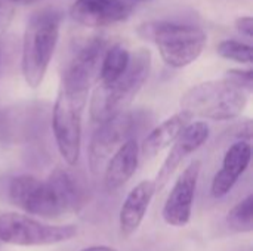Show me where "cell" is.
Listing matches in <instances>:
<instances>
[{"label": "cell", "mask_w": 253, "mask_h": 251, "mask_svg": "<svg viewBox=\"0 0 253 251\" xmlns=\"http://www.w3.org/2000/svg\"><path fill=\"white\" fill-rule=\"evenodd\" d=\"M0 59H1V50H0Z\"/></svg>", "instance_id": "obj_26"}, {"label": "cell", "mask_w": 253, "mask_h": 251, "mask_svg": "<svg viewBox=\"0 0 253 251\" xmlns=\"http://www.w3.org/2000/svg\"><path fill=\"white\" fill-rule=\"evenodd\" d=\"M77 235L74 225H49L27 215H0V243L21 247L55 246Z\"/></svg>", "instance_id": "obj_5"}, {"label": "cell", "mask_w": 253, "mask_h": 251, "mask_svg": "<svg viewBox=\"0 0 253 251\" xmlns=\"http://www.w3.org/2000/svg\"><path fill=\"white\" fill-rule=\"evenodd\" d=\"M228 226L240 234L253 231V195H248L236 204L227 215Z\"/></svg>", "instance_id": "obj_19"}, {"label": "cell", "mask_w": 253, "mask_h": 251, "mask_svg": "<svg viewBox=\"0 0 253 251\" xmlns=\"http://www.w3.org/2000/svg\"><path fill=\"white\" fill-rule=\"evenodd\" d=\"M107 47V41L102 37L89 40L67 65L62 74L61 90L87 98L92 84L98 81L101 61Z\"/></svg>", "instance_id": "obj_9"}, {"label": "cell", "mask_w": 253, "mask_h": 251, "mask_svg": "<svg viewBox=\"0 0 253 251\" xmlns=\"http://www.w3.org/2000/svg\"><path fill=\"white\" fill-rule=\"evenodd\" d=\"M154 194V180H142L127 194L119 215V225L123 237L127 238L138 231L148 212Z\"/></svg>", "instance_id": "obj_15"}, {"label": "cell", "mask_w": 253, "mask_h": 251, "mask_svg": "<svg viewBox=\"0 0 253 251\" xmlns=\"http://www.w3.org/2000/svg\"><path fill=\"white\" fill-rule=\"evenodd\" d=\"M151 71V53L148 49H138L130 55L126 71L111 84H98L90 98V118L101 124L113 115L126 111L148 80Z\"/></svg>", "instance_id": "obj_2"}, {"label": "cell", "mask_w": 253, "mask_h": 251, "mask_svg": "<svg viewBox=\"0 0 253 251\" xmlns=\"http://www.w3.org/2000/svg\"><path fill=\"white\" fill-rule=\"evenodd\" d=\"M236 28L237 31H240L243 36L252 38L253 36V19L252 16H242L236 19Z\"/></svg>", "instance_id": "obj_22"}, {"label": "cell", "mask_w": 253, "mask_h": 251, "mask_svg": "<svg viewBox=\"0 0 253 251\" xmlns=\"http://www.w3.org/2000/svg\"><path fill=\"white\" fill-rule=\"evenodd\" d=\"M7 1H12V3H16V4H33L39 0H7Z\"/></svg>", "instance_id": "obj_24"}, {"label": "cell", "mask_w": 253, "mask_h": 251, "mask_svg": "<svg viewBox=\"0 0 253 251\" xmlns=\"http://www.w3.org/2000/svg\"><path fill=\"white\" fill-rule=\"evenodd\" d=\"M135 117L129 111H122L101 123L89 143V167L93 175L105 169L108 160L132 136Z\"/></svg>", "instance_id": "obj_8"}, {"label": "cell", "mask_w": 253, "mask_h": 251, "mask_svg": "<svg viewBox=\"0 0 253 251\" xmlns=\"http://www.w3.org/2000/svg\"><path fill=\"white\" fill-rule=\"evenodd\" d=\"M209 135H211L209 126L205 121H191L182 130V133L173 142V146H172L170 152L165 158V161L162 164V169L157 173V178L154 180L156 191L162 189L168 183L170 176L176 172V169L182 164V161L188 155H191L203 143H206V141L209 139Z\"/></svg>", "instance_id": "obj_12"}, {"label": "cell", "mask_w": 253, "mask_h": 251, "mask_svg": "<svg viewBox=\"0 0 253 251\" xmlns=\"http://www.w3.org/2000/svg\"><path fill=\"white\" fill-rule=\"evenodd\" d=\"M62 13L53 7L36 10L25 25L21 70L25 83L36 89L42 84L59 38Z\"/></svg>", "instance_id": "obj_1"}, {"label": "cell", "mask_w": 253, "mask_h": 251, "mask_svg": "<svg viewBox=\"0 0 253 251\" xmlns=\"http://www.w3.org/2000/svg\"><path fill=\"white\" fill-rule=\"evenodd\" d=\"M80 251H117L113 247H107V246H92V247H86Z\"/></svg>", "instance_id": "obj_23"}, {"label": "cell", "mask_w": 253, "mask_h": 251, "mask_svg": "<svg viewBox=\"0 0 253 251\" xmlns=\"http://www.w3.org/2000/svg\"><path fill=\"white\" fill-rule=\"evenodd\" d=\"M139 34L156 43L162 59L172 68H184L193 64L208 41L203 28L176 21L147 22L139 27Z\"/></svg>", "instance_id": "obj_3"}, {"label": "cell", "mask_w": 253, "mask_h": 251, "mask_svg": "<svg viewBox=\"0 0 253 251\" xmlns=\"http://www.w3.org/2000/svg\"><path fill=\"white\" fill-rule=\"evenodd\" d=\"M9 200L27 215L55 219L64 215L61 204L47 182L30 175L15 176L7 188Z\"/></svg>", "instance_id": "obj_7"}, {"label": "cell", "mask_w": 253, "mask_h": 251, "mask_svg": "<svg viewBox=\"0 0 253 251\" xmlns=\"http://www.w3.org/2000/svg\"><path fill=\"white\" fill-rule=\"evenodd\" d=\"M129 59H130V53L125 46L117 43L107 47L99 67V75H98L99 84L105 86L114 83L126 71L129 65Z\"/></svg>", "instance_id": "obj_18"}, {"label": "cell", "mask_w": 253, "mask_h": 251, "mask_svg": "<svg viewBox=\"0 0 253 251\" xmlns=\"http://www.w3.org/2000/svg\"><path fill=\"white\" fill-rule=\"evenodd\" d=\"M129 1H132V0H129ZM135 1H151V0H135Z\"/></svg>", "instance_id": "obj_25"}, {"label": "cell", "mask_w": 253, "mask_h": 251, "mask_svg": "<svg viewBox=\"0 0 253 251\" xmlns=\"http://www.w3.org/2000/svg\"><path fill=\"white\" fill-rule=\"evenodd\" d=\"M46 182L56 195L64 213H77L87 203V188L83 178L73 170L56 167Z\"/></svg>", "instance_id": "obj_14"}, {"label": "cell", "mask_w": 253, "mask_h": 251, "mask_svg": "<svg viewBox=\"0 0 253 251\" xmlns=\"http://www.w3.org/2000/svg\"><path fill=\"white\" fill-rule=\"evenodd\" d=\"M138 164H139V145L135 138H130L108 160L104 169L105 189L108 192H114L122 186H125L135 175Z\"/></svg>", "instance_id": "obj_16"}, {"label": "cell", "mask_w": 253, "mask_h": 251, "mask_svg": "<svg viewBox=\"0 0 253 251\" xmlns=\"http://www.w3.org/2000/svg\"><path fill=\"white\" fill-rule=\"evenodd\" d=\"M252 158L251 142L236 141L225 151L222 167L215 175L211 186V192L215 198L225 197L236 185L239 178L246 172Z\"/></svg>", "instance_id": "obj_13"}, {"label": "cell", "mask_w": 253, "mask_h": 251, "mask_svg": "<svg viewBox=\"0 0 253 251\" xmlns=\"http://www.w3.org/2000/svg\"><path fill=\"white\" fill-rule=\"evenodd\" d=\"M87 98L58 92L53 112L52 127L58 151L68 166H76L80 157L82 146V114L86 107Z\"/></svg>", "instance_id": "obj_6"}, {"label": "cell", "mask_w": 253, "mask_h": 251, "mask_svg": "<svg viewBox=\"0 0 253 251\" xmlns=\"http://www.w3.org/2000/svg\"><path fill=\"white\" fill-rule=\"evenodd\" d=\"M132 12L133 3L129 0H76L70 7L71 19L89 28L119 24Z\"/></svg>", "instance_id": "obj_11"}, {"label": "cell", "mask_w": 253, "mask_h": 251, "mask_svg": "<svg viewBox=\"0 0 253 251\" xmlns=\"http://www.w3.org/2000/svg\"><path fill=\"white\" fill-rule=\"evenodd\" d=\"M200 170L202 163L199 160H194L188 164V167L182 170V173L173 183L162 212L163 219L168 225L184 228L190 223Z\"/></svg>", "instance_id": "obj_10"}, {"label": "cell", "mask_w": 253, "mask_h": 251, "mask_svg": "<svg viewBox=\"0 0 253 251\" xmlns=\"http://www.w3.org/2000/svg\"><path fill=\"white\" fill-rule=\"evenodd\" d=\"M225 78L245 90L246 93H251L253 90V71L249 70H230L225 74Z\"/></svg>", "instance_id": "obj_21"}, {"label": "cell", "mask_w": 253, "mask_h": 251, "mask_svg": "<svg viewBox=\"0 0 253 251\" xmlns=\"http://www.w3.org/2000/svg\"><path fill=\"white\" fill-rule=\"evenodd\" d=\"M248 105V93L228 81L211 80L188 89L181 98V109L213 121H227L237 118Z\"/></svg>", "instance_id": "obj_4"}, {"label": "cell", "mask_w": 253, "mask_h": 251, "mask_svg": "<svg viewBox=\"0 0 253 251\" xmlns=\"http://www.w3.org/2000/svg\"><path fill=\"white\" fill-rule=\"evenodd\" d=\"M216 50L222 58L239 64L251 65L253 62V52L251 44L242 43L239 40H222L218 44Z\"/></svg>", "instance_id": "obj_20"}, {"label": "cell", "mask_w": 253, "mask_h": 251, "mask_svg": "<svg viewBox=\"0 0 253 251\" xmlns=\"http://www.w3.org/2000/svg\"><path fill=\"white\" fill-rule=\"evenodd\" d=\"M191 120H193L191 114L182 109L170 115L169 118H166L163 123H160L147 135L139 151L147 158L156 157L157 154H160L163 149L170 146V143H173L178 139V136L191 123Z\"/></svg>", "instance_id": "obj_17"}]
</instances>
